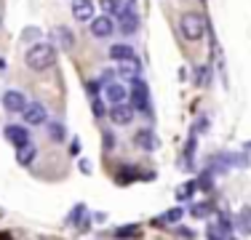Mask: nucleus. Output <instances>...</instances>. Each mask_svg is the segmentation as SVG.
<instances>
[{
  "label": "nucleus",
  "instance_id": "nucleus-1",
  "mask_svg": "<svg viewBox=\"0 0 251 240\" xmlns=\"http://www.w3.org/2000/svg\"><path fill=\"white\" fill-rule=\"evenodd\" d=\"M53 64H56V51H53V46L38 43L27 51V67L32 72H43V70L53 67Z\"/></svg>",
  "mask_w": 251,
  "mask_h": 240
},
{
  "label": "nucleus",
  "instance_id": "nucleus-2",
  "mask_svg": "<svg viewBox=\"0 0 251 240\" xmlns=\"http://www.w3.org/2000/svg\"><path fill=\"white\" fill-rule=\"evenodd\" d=\"M179 29H182V35H184L187 40H201L203 32H206V19H203L201 14H195V11H190V14L182 16Z\"/></svg>",
  "mask_w": 251,
  "mask_h": 240
},
{
  "label": "nucleus",
  "instance_id": "nucleus-3",
  "mask_svg": "<svg viewBox=\"0 0 251 240\" xmlns=\"http://www.w3.org/2000/svg\"><path fill=\"white\" fill-rule=\"evenodd\" d=\"M128 104L134 107L136 112H147L150 110V99H147V83L145 80H131V88H128Z\"/></svg>",
  "mask_w": 251,
  "mask_h": 240
},
{
  "label": "nucleus",
  "instance_id": "nucleus-4",
  "mask_svg": "<svg viewBox=\"0 0 251 240\" xmlns=\"http://www.w3.org/2000/svg\"><path fill=\"white\" fill-rule=\"evenodd\" d=\"M134 115H136V110L128 104V101H121V104H112L110 107V120L115 125H128L131 120H134Z\"/></svg>",
  "mask_w": 251,
  "mask_h": 240
},
{
  "label": "nucleus",
  "instance_id": "nucleus-5",
  "mask_svg": "<svg viewBox=\"0 0 251 240\" xmlns=\"http://www.w3.org/2000/svg\"><path fill=\"white\" fill-rule=\"evenodd\" d=\"M29 104L27 96L22 91H5L3 94V110L11 112V115H16V112H25V107Z\"/></svg>",
  "mask_w": 251,
  "mask_h": 240
},
{
  "label": "nucleus",
  "instance_id": "nucleus-6",
  "mask_svg": "<svg viewBox=\"0 0 251 240\" xmlns=\"http://www.w3.org/2000/svg\"><path fill=\"white\" fill-rule=\"evenodd\" d=\"M22 115H25V120L29 125H43L46 120H49V112H46V107L40 104V101H29Z\"/></svg>",
  "mask_w": 251,
  "mask_h": 240
},
{
  "label": "nucleus",
  "instance_id": "nucleus-7",
  "mask_svg": "<svg viewBox=\"0 0 251 240\" xmlns=\"http://www.w3.org/2000/svg\"><path fill=\"white\" fill-rule=\"evenodd\" d=\"M115 24H112V16L110 14H101L97 19H91V35L94 38H110Z\"/></svg>",
  "mask_w": 251,
  "mask_h": 240
},
{
  "label": "nucleus",
  "instance_id": "nucleus-8",
  "mask_svg": "<svg viewBox=\"0 0 251 240\" xmlns=\"http://www.w3.org/2000/svg\"><path fill=\"white\" fill-rule=\"evenodd\" d=\"M104 99L110 101V104H121V101H128V91H126L123 83H107L104 86Z\"/></svg>",
  "mask_w": 251,
  "mask_h": 240
},
{
  "label": "nucleus",
  "instance_id": "nucleus-9",
  "mask_svg": "<svg viewBox=\"0 0 251 240\" xmlns=\"http://www.w3.org/2000/svg\"><path fill=\"white\" fill-rule=\"evenodd\" d=\"M5 139L14 144V147H22V144H27V142H29V134H27L25 125L11 123V125H5Z\"/></svg>",
  "mask_w": 251,
  "mask_h": 240
},
{
  "label": "nucleus",
  "instance_id": "nucleus-10",
  "mask_svg": "<svg viewBox=\"0 0 251 240\" xmlns=\"http://www.w3.org/2000/svg\"><path fill=\"white\" fill-rule=\"evenodd\" d=\"M73 16L77 22L94 19V0H73Z\"/></svg>",
  "mask_w": 251,
  "mask_h": 240
},
{
  "label": "nucleus",
  "instance_id": "nucleus-11",
  "mask_svg": "<svg viewBox=\"0 0 251 240\" xmlns=\"http://www.w3.org/2000/svg\"><path fill=\"white\" fill-rule=\"evenodd\" d=\"M142 72V64L136 62V59H123V62H118V75L126 77V80H136Z\"/></svg>",
  "mask_w": 251,
  "mask_h": 240
},
{
  "label": "nucleus",
  "instance_id": "nucleus-12",
  "mask_svg": "<svg viewBox=\"0 0 251 240\" xmlns=\"http://www.w3.org/2000/svg\"><path fill=\"white\" fill-rule=\"evenodd\" d=\"M136 29H139V16H136V11H121V32L134 35Z\"/></svg>",
  "mask_w": 251,
  "mask_h": 240
},
{
  "label": "nucleus",
  "instance_id": "nucleus-13",
  "mask_svg": "<svg viewBox=\"0 0 251 240\" xmlns=\"http://www.w3.org/2000/svg\"><path fill=\"white\" fill-rule=\"evenodd\" d=\"M51 38H53V43H59L64 51H70V48L75 46V38H73V32H70L67 27H53L51 29Z\"/></svg>",
  "mask_w": 251,
  "mask_h": 240
},
{
  "label": "nucleus",
  "instance_id": "nucleus-14",
  "mask_svg": "<svg viewBox=\"0 0 251 240\" xmlns=\"http://www.w3.org/2000/svg\"><path fill=\"white\" fill-rule=\"evenodd\" d=\"M134 142H136V147H139V149H147V152H152V149L158 147V139H155V134L150 128H142L139 134H136Z\"/></svg>",
  "mask_w": 251,
  "mask_h": 240
},
{
  "label": "nucleus",
  "instance_id": "nucleus-15",
  "mask_svg": "<svg viewBox=\"0 0 251 240\" xmlns=\"http://www.w3.org/2000/svg\"><path fill=\"white\" fill-rule=\"evenodd\" d=\"M35 155H38V147H35L32 142L22 144V147H16V160H19L22 166H29L35 160Z\"/></svg>",
  "mask_w": 251,
  "mask_h": 240
},
{
  "label": "nucleus",
  "instance_id": "nucleus-16",
  "mask_svg": "<svg viewBox=\"0 0 251 240\" xmlns=\"http://www.w3.org/2000/svg\"><path fill=\"white\" fill-rule=\"evenodd\" d=\"M235 227L243 232V235H251V206H243L235 216Z\"/></svg>",
  "mask_w": 251,
  "mask_h": 240
},
{
  "label": "nucleus",
  "instance_id": "nucleus-17",
  "mask_svg": "<svg viewBox=\"0 0 251 240\" xmlns=\"http://www.w3.org/2000/svg\"><path fill=\"white\" fill-rule=\"evenodd\" d=\"M110 59H115V62H123V59H134V48L128 43H115L110 48Z\"/></svg>",
  "mask_w": 251,
  "mask_h": 240
},
{
  "label": "nucleus",
  "instance_id": "nucleus-18",
  "mask_svg": "<svg viewBox=\"0 0 251 240\" xmlns=\"http://www.w3.org/2000/svg\"><path fill=\"white\" fill-rule=\"evenodd\" d=\"M206 238H208V240H230V238H232V232H227L222 224H217V221H214V224H208Z\"/></svg>",
  "mask_w": 251,
  "mask_h": 240
},
{
  "label": "nucleus",
  "instance_id": "nucleus-19",
  "mask_svg": "<svg viewBox=\"0 0 251 240\" xmlns=\"http://www.w3.org/2000/svg\"><path fill=\"white\" fill-rule=\"evenodd\" d=\"M195 192H198V182H195V179H193V182H184L182 187L176 190V200H182V203L184 200H193Z\"/></svg>",
  "mask_w": 251,
  "mask_h": 240
},
{
  "label": "nucleus",
  "instance_id": "nucleus-20",
  "mask_svg": "<svg viewBox=\"0 0 251 240\" xmlns=\"http://www.w3.org/2000/svg\"><path fill=\"white\" fill-rule=\"evenodd\" d=\"M184 216L182 208H171V211H166V214H160L158 219H155V224H176L179 219Z\"/></svg>",
  "mask_w": 251,
  "mask_h": 240
},
{
  "label": "nucleus",
  "instance_id": "nucleus-21",
  "mask_svg": "<svg viewBox=\"0 0 251 240\" xmlns=\"http://www.w3.org/2000/svg\"><path fill=\"white\" fill-rule=\"evenodd\" d=\"M190 214H193L195 219H206V216L211 214V203H195V206H190Z\"/></svg>",
  "mask_w": 251,
  "mask_h": 240
},
{
  "label": "nucleus",
  "instance_id": "nucleus-22",
  "mask_svg": "<svg viewBox=\"0 0 251 240\" xmlns=\"http://www.w3.org/2000/svg\"><path fill=\"white\" fill-rule=\"evenodd\" d=\"M139 235V227L136 224H128V227H118L115 230V238L118 240H126V238H136Z\"/></svg>",
  "mask_w": 251,
  "mask_h": 240
},
{
  "label": "nucleus",
  "instance_id": "nucleus-23",
  "mask_svg": "<svg viewBox=\"0 0 251 240\" xmlns=\"http://www.w3.org/2000/svg\"><path fill=\"white\" fill-rule=\"evenodd\" d=\"M208 77H211V70L208 67H195V86H208Z\"/></svg>",
  "mask_w": 251,
  "mask_h": 240
},
{
  "label": "nucleus",
  "instance_id": "nucleus-24",
  "mask_svg": "<svg viewBox=\"0 0 251 240\" xmlns=\"http://www.w3.org/2000/svg\"><path fill=\"white\" fill-rule=\"evenodd\" d=\"M49 134H51L53 142H62V139H64V125H62V123H51V125H49Z\"/></svg>",
  "mask_w": 251,
  "mask_h": 240
},
{
  "label": "nucleus",
  "instance_id": "nucleus-25",
  "mask_svg": "<svg viewBox=\"0 0 251 240\" xmlns=\"http://www.w3.org/2000/svg\"><path fill=\"white\" fill-rule=\"evenodd\" d=\"M195 182H198V190H206V192H208V190L214 187V176H211V171H206L201 179H195Z\"/></svg>",
  "mask_w": 251,
  "mask_h": 240
},
{
  "label": "nucleus",
  "instance_id": "nucleus-26",
  "mask_svg": "<svg viewBox=\"0 0 251 240\" xmlns=\"http://www.w3.org/2000/svg\"><path fill=\"white\" fill-rule=\"evenodd\" d=\"M115 3H118V11H115V14H121V11H134V3H136V0H115Z\"/></svg>",
  "mask_w": 251,
  "mask_h": 240
},
{
  "label": "nucleus",
  "instance_id": "nucleus-27",
  "mask_svg": "<svg viewBox=\"0 0 251 240\" xmlns=\"http://www.w3.org/2000/svg\"><path fill=\"white\" fill-rule=\"evenodd\" d=\"M176 235H179V238H184V240H193V238H195V232H193V230H187V227H176Z\"/></svg>",
  "mask_w": 251,
  "mask_h": 240
},
{
  "label": "nucleus",
  "instance_id": "nucleus-28",
  "mask_svg": "<svg viewBox=\"0 0 251 240\" xmlns=\"http://www.w3.org/2000/svg\"><path fill=\"white\" fill-rule=\"evenodd\" d=\"M184 155H187V158L193 160V155H195V136H190V139H187V147H184Z\"/></svg>",
  "mask_w": 251,
  "mask_h": 240
},
{
  "label": "nucleus",
  "instance_id": "nucleus-29",
  "mask_svg": "<svg viewBox=\"0 0 251 240\" xmlns=\"http://www.w3.org/2000/svg\"><path fill=\"white\" fill-rule=\"evenodd\" d=\"M94 115H97V118L104 115V110H101V101H99V99H94Z\"/></svg>",
  "mask_w": 251,
  "mask_h": 240
},
{
  "label": "nucleus",
  "instance_id": "nucleus-30",
  "mask_svg": "<svg viewBox=\"0 0 251 240\" xmlns=\"http://www.w3.org/2000/svg\"><path fill=\"white\" fill-rule=\"evenodd\" d=\"M97 91H99V83L91 80V83H88V94H97Z\"/></svg>",
  "mask_w": 251,
  "mask_h": 240
},
{
  "label": "nucleus",
  "instance_id": "nucleus-31",
  "mask_svg": "<svg viewBox=\"0 0 251 240\" xmlns=\"http://www.w3.org/2000/svg\"><path fill=\"white\" fill-rule=\"evenodd\" d=\"M70 152H73V155H77V152H80V144H77V142H73V144H70Z\"/></svg>",
  "mask_w": 251,
  "mask_h": 240
},
{
  "label": "nucleus",
  "instance_id": "nucleus-32",
  "mask_svg": "<svg viewBox=\"0 0 251 240\" xmlns=\"http://www.w3.org/2000/svg\"><path fill=\"white\" fill-rule=\"evenodd\" d=\"M0 70H5V62H3V59H0Z\"/></svg>",
  "mask_w": 251,
  "mask_h": 240
}]
</instances>
